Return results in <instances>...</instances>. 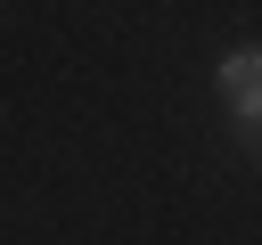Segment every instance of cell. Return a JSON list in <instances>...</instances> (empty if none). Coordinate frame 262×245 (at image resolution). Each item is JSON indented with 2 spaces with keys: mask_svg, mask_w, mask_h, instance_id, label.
<instances>
[{
  "mask_svg": "<svg viewBox=\"0 0 262 245\" xmlns=\"http://www.w3.org/2000/svg\"><path fill=\"white\" fill-rule=\"evenodd\" d=\"M213 82H221V98H246V90H254V82H262V49H229V57H221V74H213Z\"/></svg>",
  "mask_w": 262,
  "mask_h": 245,
  "instance_id": "6da1fadb",
  "label": "cell"
},
{
  "mask_svg": "<svg viewBox=\"0 0 262 245\" xmlns=\"http://www.w3.org/2000/svg\"><path fill=\"white\" fill-rule=\"evenodd\" d=\"M229 131H237V147L262 155V82H254L246 98H229Z\"/></svg>",
  "mask_w": 262,
  "mask_h": 245,
  "instance_id": "7a4b0ae2",
  "label": "cell"
}]
</instances>
